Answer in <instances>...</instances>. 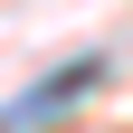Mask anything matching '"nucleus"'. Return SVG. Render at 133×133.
Returning a JSON list of instances; mask_svg holds the SVG:
<instances>
[{"instance_id": "obj_1", "label": "nucleus", "mask_w": 133, "mask_h": 133, "mask_svg": "<svg viewBox=\"0 0 133 133\" xmlns=\"http://www.w3.org/2000/svg\"><path fill=\"white\" fill-rule=\"evenodd\" d=\"M95 76H105V57H66V66H48L19 105H0V133H29V124H48V114H66L76 95L95 86Z\"/></svg>"}]
</instances>
